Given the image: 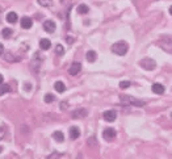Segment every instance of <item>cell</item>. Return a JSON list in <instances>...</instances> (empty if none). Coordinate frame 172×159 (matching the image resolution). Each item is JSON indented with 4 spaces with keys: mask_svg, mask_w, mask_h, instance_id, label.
<instances>
[{
    "mask_svg": "<svg viewBox=\"0 0 172 159\" xmlns=\"http://www.w3.org/2000/svg\"><path fill=\"white\" fill-rule=\"evenodd\" d=\"M37 1L42 7H51L53 5V0H37Z\"/></svg>",
    "mask_w": 172,
    "mask_h": 159,
    "instance_id": "21",
    "label": "cell"
},
{
    "mask_svg": "<svg viewBox=\"0 0 172 159\" xmlns=\"http://www.w3.org/2000/svg\"><path fill=\"white\" fill-rule=\"evenodd\" d=\"M3 151V147H1V146H0V152H1Z\"/></svg>",
    "mask_w": 172,
    "mask_h": 159,
    "instance_id": "32",
    "label": "cell"
},
{
    "mask_svg": "<svg viewBox=\"0 0 172 159\" xmlns=\"http://www.w3.org/2000/svg\"><path fill=\"white\" fill-rule=\"evenodd\" d=\"M12 34H13V30L9 29V28H4V29L1 30V36H3L4 38H9Z\"/></svg>",
    "mask_w": 172,
    "mask_h": 159,
    "instance_id": "18",
    "label": "cell"
},
{
    "mask_svg": "<svg viewBox=\"0 0 172 159\" xmlns=\"http://www.w3.org/2000/svg\"><path fill=\"white\" fill-rule=\"evenodd\" d=\"M64 53V49L62 45H57V47H55V54L57 55H62V54Z\"/></svg>",
    "mask_w": 172,
    "mask_h": 159,
    "instance_id": "23",
    "label": "cell"
},
{
    "mask_svg": "<svg viewBox=\"0 0 172 159\" xmlns=\"http://www.w3.org/2000/svg\"><path fill=\"white\" fill-rule=\"evenodd\" d=\"M51 46V42H50V39H47V38H42L41 41H39V47L42 49V50H49Z\"/></svg>",
    "mask_w": 172,
    "mask_h": 159,
    "instance_id": "14",
    "label": "cell"
},
{
    "mask_svg": "<svg viewBox=\"0 0 172 159\" xmlns=\"http://www.w3.org/2000/svg\"><path fill=\"white\" fill-rule=\"evenodd\" d=\"M3 80H4V79H3V75H0V84L3 83Z\"/></svg>",
    "mask_w": 172,
    "mask_h": 159,
    "instance_id": "30",
    "label": "cell"
},
{
    "mask_svg": "<svg viewBox=\"0 0 172 159\" xmlns=\"http://www.w3.org/2000/svg\"><path fill=\"white\" fill-rule=\"evenodd\" d=\"M116 130L113 129V128H106V129H104L103 131V137L105 138L106 141H110V139H113V138H116Z\"/></svg>",
    "mask_w": 172,
    "mask_h": 159,
    "instance_id": "6",
    "label": "cell"
},
{
    "mask_svg": "<svg viewBox=\"0 0 172 159\" xmlns=\"http://www.w3.org/2000/svg\"><path fill=\"white\" fill-rule=\"evenodd\" d=\"M70 137L72 139H78L80 137V130H79L78 126H71V129H70Z\"/></svg>",
    "mask_w": 172,
    "mask_h": 159,
    "instance_id": "12",
    "label": "cell"
},
{
    "mask_svg": "<svg viewBox=\"0 0 172 159\" xmlns=\"http://www.w3.org/2000/svg\"><path fill=\"white\" fill-rule=\"evenodd\" d=\"M152 92L156 95H163L164 93V85L160 83H155L152 84Z\"/></svg>",
    "mask_w": 172,
    "mask_h": 159,
    "instance_id": "11",
    "label": "cell"
},
{
    "mask_svg": "<svg viewBox=\"0 0 172 159\" xmlns=\"http://www.w3.org/2000/svg\"><path fill=\"white\" fill-rule=\"evenodd\" d=\"M3 53H4V46H3V45L0 44V55H1Z\"/></svg>",
    "mask_w": 172,
    "mask_h": 159,
    "instance_id": "29",
    "label": "cell"
},
{
    "mask_svg": "<svg viewBox=\"0 0 172 159\" xmlns=\"http://www.w3.org/2000/svg\"><path fill=\"white\" fill-rule=\"evenodd\" d=\"M139 66L142 69H145L146 71H151L156 67V62L151 58H143V59L139 61Z\"/></svg>",
    "mask_w": 172,
    "mask_h": 159,
    "instance_id": "2",
    "label": "cell"
},
{
    "mask_svg": "<svg viewBox=\"0 0 172 159\" xmlns=\"http://www.w3.org/2000/svg\"><path fill=\"white\" fill-rule=\"evenodd\" d=\"M171 46H172L171 37H170V36H164V37L162 38V47H163L165 51H168V53H171V51H172Z\"/></svg>",
    "mask_w": 172,
    "mask_h": 159,
    "instance_id": "5",
    "label": "cell"
},
{
    "mask_svg": "<svg viewBox=\"0 0 172 159\" xmlns=\"http://www.w3.org/2000/svg\"><path fill=\"white\" fill-rule=\"evenodd\" d=\"M7 21L9 24H15V23H17V20H18V16H17V13L16 12H9V13L7 15Z\"/></svg>",
    "mask_w": 172,
    "mask_h": 159,
    "instance_id": "13",
    "label": "cell"
},
{
    "mask_svg": "<svg viewBox=\"0 0 172 159\" xmlns=\"http://www.w3.org/2000/svg\"><path fill=\"white\" fill-rule=\"evenodd\" d=\"M66 106H69V103H66V101H63L62 104H60V108H62V109H64V108H66Z\"/></svg>",
    "mask_w": 172,
    "mask_h": 159,
    "instance_id": "28",
    "label": "cell"
},
{
    "mask_svg": "<svg viewBox=\"0 0 172 159\" xmlns=\"http://www.w3.org/2000/svg\"><path fill=\"white\" fill-rule=\"evenodd\" d=\"M5 134H7V128H5V126H0V139L4 138Z\"/></svg>",
    "mask_w": 172,
    "mask_h": 159,
    "instance_id": "26",
    "label": "cell"
},
{
    "mask_svg": "<svg viewBox=\"0 0 172 159\" xmlns=\"http://www.w3.org/2000/svg\"><path fill=\"white\" fill-rule=\"evenodd\" d=\"M54 95H51V93H47V95H45V97H44V100H45V103H53L54 101Z\"/></svg>",
    "mask_w": 172,
    "mask_h": 159,
    "instance_id": "22",
    "label": "cell"
},
{
    "mask_svg": "<svg viewBox=\"0 0 172 159\" xmlns=\"http://www.w3.org/2000/svg\"><path fill=\"white\" fill-rule=\"evenodd\" d=\"M120 99H121L122 103L128 104V105H136V106H143L145 105V101H142V100H137L131 96H120Z\"/></svg>",
    "mask_w": 172,
    "mask_h": 159,
    "instance_id": "3",
    "label": "cell"
},
{
    "mask_svg": "<svg viewBox=\"0 0 172 159\" xmlns=\"http://www.w3.org/2000/svg\"><path fill=\"white\" fill-rule=\"evenodd\" d=\"M131 85L130 82L128 80H124V82H120V88H122V90H125V88H129Z\"/></svg>",
    "mask_w": 172,
    "mask_h": 159,
    "instance_id": "24",
    "label": "cell"
},
{
    "mask_svg": "<svg viewBox=\"0 0 172 159\" xmlns=\"http://www.w3.org/2000/svg\"><path fill=\"white\" fill-rule=\"evenodd\" d=\"M44 29L46 30L47 33H53L55 30V23L53 20H46L44 23Z\"/></svg>",
    "mask_w": 172,
    "mask_h": 159,
    "instance_id": "9",
    "label": "cell"
},
{
    "mask_svg": "<svg viewBox=\"0 0 172 159\" xmlns=\"http://www.w3.org/2000/svg\"><path fill=\"white\" fill-rule=\"evenodd\" d=\"M80 70H82V65L79 62H75L69 69V72H70V75H78L80 72Z\"/></svg>",
    "mask_w": 172,
    "mask_h": 159,
    "instance_id": "8",
    "label": "cell"
},
{
    "mask_svg": "<svg viewBox=\"0 0 172 159\" xmlns=\"http://www.w3.org/2000/svg\"><path fill=\"white\" fill-rule=\"evenodd\" d=\"M72 118L74 120H79V118H84L88 116V111L84 108H80V109H76V111L72 112Z\"/></svg>",
    "mask_w": 172,
    "mask_h": 159,
    "instance_id": "4",
    "label": "cell"
},
{
    "mask_svg": "<svg viewBox=\"0 0 172 159\" xmlns=\"http://www.w3.org/2000/svg\"><path fill=\"white\" fill-rule=\"evenodd\" d=\"M59 157H62V155H60V154H58V152H54V154L49 155V159H53V158H59Z\"/></svg>",
    "mask_w": 172,
    "mask_h": 159,
    "instance_id": "27",
    "label": "cell"
},
{
    "mask_svg": "<svg viewBox=\"0 0 172 159\" xmlns=\"http://www.w3.org/2000/svg\"><path fill=\"white\" fill-rule=\"evenodd\" d=\"M0 21H1V11H0Z\"/></svg>",
    "mask_w": 172,
    "mask_h": 159,
    "instance_id": "31",
    "label": "cell"
},
{
    "mask_svg": "<svg viewBox=\"0 0 172 159\" xmlns=\"http://www.w3.org/2000/svg\"><path fill=\"white\" fill-rule=\"evenodd\" d=\"M96 57H97V54H96V51H93V50L88 51V53L85 54V59H87L90 63H93L95 61H96Z\"/></svg>",
    "mask_w": 172,
    "mask_h": 159,
    "instance_id": "15",
    "label": "cell"
},
{
    "mask_svg": "<svg viewBox=\"0 0 172 159\" xmlns=\"http://www.w3.org/2000/svg\"><path fill=\"white\" fill-rule=\"evenodd\" d=\"M33 25V20L30 17H23L21 19V28L23 29H30Z\"/></svg>",
    "mask_w": 172,
    "mask_h": 159,
    "instance_id": "10",
    "label": "cell"
},
{
    "mask_svg": "<svg viewBox=\"0 0 172 159\" xmlns=\"http://www.w3.org/2000/svg\"><path fill=\"white\" fill-rule=\"evenodd\" d=\"M103 117H104V120H105V121L113 122V121H116L117 113H116V111H105L103 113Z\"/></svg>",
    "mask_w": 172,
    "mask_h": 159,
    "instance_id": "7",
    "label": "cell"
},
{
    "mask_svg": "<svg viewBox=\"0 0 172 159\" xmlns=\"http://www.w3.org/2000/svg\"><path fill=\"white\" fill-rule=\"evenodd\" d=\"M11 91V87H9V84H0V96L1 95H4V93H7Z\"/></svg>",
    "mask_w": 172,
    "mask_h": 159,
    "instance_id": "19",
    "label": "cell"
},
{
    "mask_svg": "<svg viewBox=\"0 0 172 159\" xmlns=\"http://www.w3.org/2000/svg\"><path fill=\"white\" fill-rule=\"evenodd\" d=\"M128 50H129V46L125 41H118L116 44H113L112 46V51L114 54H117V55H125L128 53Z\"/></svg>",
    "mask_w": 172,
    "mask_h": 159,
    "instance_id": "1",
    "label": "cell"
},
{
    "mask_svg": "<svg viewBox=\"0 0 172 159\" xmlns=\"http://www.w3.org/2000/svg\"><path fill=\"white\" fill-rule=\"evenodd\" d=\"M53 138L57 141V142H63V141H64V136H63L62 131L57 130V131H54V133H53Z\"/></svg>",
    "mask_w": 172,
    "mask_h": 159,
    "instance_id": "17",
    "label": "cell"
},
{
    "mask_svg": "<svg viewBox=\"0 0 172 159\" xmlns=\"http://www.w3.org/2000/svg\"><path fill=\"white\" fill-rule=\"evenodd\" d=\"M96 143L97 142H96V138H95V137H91V138L87 141V145L88 146H96Z\"/></svg>",
    "mask_w": 172,
    "mask_h": 159,
    "instance_id": "25",
    "label": "cell"
},
{
    "mask_svg": "<svg viewBox=\"0 0 172 159\" xmlns=\"http://www.w3.org/2000/svg\"><path fill=\"white\" fill-rule=\"evenodd\" d=\"M54 88L57 90V92H59V93H63L64 91H66V85H64L63 82H57V83L54 84Z\"/></svg>",
    "mask_w": 172,
    "mask_h": 159,
    "instance_id": "16",
    "label": "cell"
},
{
    "mask_svg": "<svg viewBox=\"0 0 172 159\" xmlns=\"http://www.w3.org/2000/svg\"><path fill=\"white\" fill-rule=\"evenodd\" d=\"M88 11L90 9H88V7L85 4H80L78 7V13L79 15H85V13H88Z\"/></svg>",
    "mask_w": 172,
    "mask_h": 159,
    "instance_id": "20",
    "label": "cell"
}]
</instances>
